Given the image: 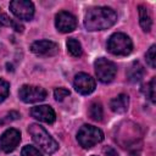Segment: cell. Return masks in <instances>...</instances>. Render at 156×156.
Segmentation results:
<instances>
[{
	"instance_id": "1",
	"label": "cell",
	"mask_w": 156,
	"mask_h": 156,
	"mask_svg": "<svg viewBox=\"0 0 156 156\" xmlns=\"http://www.w3.org/2000/svg\"><path fill=\"white\" fill-rule=\"evenodd\" d=\"M117 21V13L105 6L91 7L84 17V27L88 30H104L112 27Z\"/></svg>"
},
{
	"instance_id": "2",
	"label": "cell",
	"mask_w": 156,
	"mask_h": 156,
	"mask_svg": "<svg viewBox=\"0 0 156 156\" xmlns=\"http://www.w3.org/2000/svg\"><path fill=\"white\" fill-rule=\"evenodd\" d=\"M28 132L33 138V141L45 152V154H54L57 147L58 144L56 143V140L52 139V136L39 124H30L28 127Z\"/></svg>"
},
{
	"instance_id": "3",
	"label": "cell",
	"mask_w": 156,
	"mask_h": 156,
	"mask_svg": "<svg viewBox=\"0 0 156 156\" xmlns=\"http://www.w3.org/2000/svg\"><path fill=\"white\" fill-rule=\"evenodd\" d=\"M107 50L116 56H127L133 50V43L127 34L113 33L107 40Z\"/></svg>"
},
{
	"instance_id": "4",
	"label": "cell",
	"mask_w": 156,
	"mask_h": 156,
	"mask_svg": "<svg viewBox=\"0 0 156 156\" xmlns=\"http://www.w3.org/2000/svg\"><path fill=\"white\" fill-rule=\"evenodd\" d=\"M77 140L80 144V146H83L84 149H89L104 140V133L94 126L84 124L78 130Z\"/></svg>"
},
{
	"instance_id": "5",
	"label": "cell",
	"mask_w": 156,
	"mask_h": 156,
	"mask_svg": "<svg viewBox=\"0 0 156 156\" xmlns=\"http://www.w3.org/2000/svg\"><path fill=\"white\" fill-rule=\"evenodd\" d=\"M95 66V73H96V77L100 82L102 83H110L113 80V78L116 77V73H117V67L116 65L105 58V57H100L95 61L94 63Z\"/></svg>"
},
{
	"instance_id": "6",
	"label": "cell",
	"mask_w": 156,
	"mask_h": 156,
	"mask_svg": "<svg viewBox=\"0 0 156 156\" xmlns=\"http://www.w3.org/2000/svg\"><path fill=\"white\" fill-rule=\"evenodd\" d=\"M18 96L23 102L33 104L45 100L46 90L37 85H22L18 91Z\"/></svg>"
},
{
	"instance_id": "7",
	"label": "cell",
	"mask_w": 156,
	"mask_h": 156,
	"mask_svg": "<svg viewBox=\"0 0 156 156\" xmlns=\"http://www.w3.org/2000/svg\"><path fill=\"white\" fill-rule=\"evenodd\" d=\"M11 12L20 20L29 21L34 16V5L28 0H13L10 2Z\"/></svg>"
},
{
	"instance_id": "8",
	"label": "cell",
	"mask_w": 156,
	"mask_h": 156,
	"mask_svg": "<svg viewBox=\"0 0 156 156\" xmlns=\"http://www.w3.org/2000/svg\"><path fill=\"white\" fill-rule=\"evenodd\" d=\"M21 141V133L20 130L15 128H10L5 130L0 138V147L5 152H11L13 151Z\"/></svg>"
},
{
	"instance_id": "9",
	"label": "cell",
	"mask_w": 156,
	"mask_h": 156,
	"mask_svg": "<svg viewBox=\"0 0 156 156\" xmlns=\"http://www.w3.org/2000/svg\"><path fill=\"white\" fill-rule=\"evenodd\" d=\"M55 26L58 32L61 33H69L76 29L77 27V20L76 17L67 12V11H61L56 15L55 17Z\"/></svg>"
},
{
	"instance_id": "10",
	"label": "cell",
	"mask_w": 156,
	"mask_h": 156,
	"mask_svg": "<svg viewBox=\"0 0 156 156\" xmlns=\"http://www.w3.org/2000/svg\"><path fill=\"white\" fill-rule=\"evenodd\" d=\"M32 52L38 56H54L58 52V45L51 40H38L30 45Z\"/></svg>"
},
{
	"instance_id": "11",
	"label": "cell",
	"mask_w": 156,
	"mask_h": 156,
	"mask_svg": "<svg viewBox=\"0 0 156 156\" xmlns=\"http://www.w3.org/2000/svg\"><path fill=\"white\" fill-rule=\"evenodd\" d=\"M74 89L82 94V95H88L90 93L94 91L95 89V80L93 77H90L87 73H78L74 77V82H73Z\"/></svg>"
},
{
	"instance_id": "12",
	"label": "cell",
	"mask_w": 156,
	"mask_h": 156,
	"mask_svg": "<svg viewBox=\"0 0 156 156\" xmlns=\"http://www.w3.org/2000/svg\"><path fill=\"white\" fill-rule=\"evenodd\" d=\"M30 115L39 119L40 122H44V123H54L55 122V118H56V115H55V111L48 106V105H40V106H34L32 107L30 110Z\"/></svg>"
},
{
	"instance_id": "13",
	"label": "cell",
	"mask_w": 156,
	"mask_h": 156,
	"mask_svg": "<svg viewBox=\"0 0 156 156\" xmlns=\"http://www.w3.org/2000/svg\"><path fill=\"white\" fill-rule=\"evenodd\" d=\"M129 106V98L127 94H119L110 102V107L116 113H124Z\"/></svg>"
},
{
	"instance_id": "14",
	"label": "cell",
	"mask_w": 156,
	"mask_h": 156,
	"mask_svg": "<svg viewBox=\"0 0 156 156\" xmlns=\"http://www.w3.org/2000/svg\"><path fill=\"white\" fill-rule=\"evenodd\" d=\"M143 77H144V67L138 61H134L127 71V78L132 83H136V82L141 80Z\"/></svg>"
},
{
	"instance_id": "15",
	"label": "cell",
	"mask_w": 156,
	"mask_h": 156,
	"mask_svg": "<svg viewBox=\"0 0 156 156\" xmlns=\"http://www.w3.org/2000/svg\"><path fill=\"white\" fill-rule=\"evenodd\" d=\"M138 12H139V22H140V26H141L144 32H150L151 26H152V20H151V16L149 13V10L146 9V6L140 5L138 7Z\"/></svg>"
},
{
	"instance_id": "16",
	"label": "cell",
	"mask_w": 156,
	"mask_h": 156,
	"mask_svg": "<svg viewBox=\"0 0 156 156\" xmlns=\"http://www.w3.org/2000/svg\"><path fill=\"white\" fill-rule=\"evenodd\" d=\"M67 50L74 57H79L83 54V49H82L80 43L77 39H74V38H69L67 40Z\"/></svg>"
},
{
	"instance_id": "17",
	"label": "cell",
	"mask_w": 156,
	"mask_h": 156,
	"mask_svg": "<svg viewBox=\"0 0 156 156\" xmlns=\"http://www.w3.org/2000/svg\"><path fill=\"white\" fill-rule=\"evenodd\" d=\"M0 24L6 26V27H12L16 32H20V33H22L23 29H24V27L20 22H17L16 20L10 18L7 15H0Z\"/></svg>"
},
{
	"instance_id": "18",
	"label": "cell",
	"mask_w": 156,
	"mask_h": 156,
	"mask_svg": "<svg viewBox=\"0 0 156 156\" xmlns=\"http://www.w3.org/2000/svg\"><path fill=\"white\" fill-rule=\"evenodd\" d=\"M89 116L91 119L96 121V122H100L102 119V116H104V111H102V106L100 102H93L90 105V108H89Z\"/></svg>"
},
{
	"instance_id": "19",
	"label": "cell",
	"mask_w": 156,
	"mask_h": 156,
	"mask_svg": "<svg viewBox=\"0 0 156 156\" xmlns=\"http://www.w3.org/2000/svg\"><path fill=\"white\" fill-rule=\"evenodd\" d=\"M155 82H156V78L154 77V78H151V80L144 87V88H146V89H143L144 90V93H145V95L149 98V100L151 101V102H155L156 101V95H155Z\"/></svg>"
},
{
	"instance_id": "20",
	"label": "cell",
	"mask_w": 156,
	"mask_h": 156,
	"mask_svg": "<svg viewBox=\"0 0 156 156\" xmlns=\"http://www.w3.org/2000/svg\"><path fill=\"white\" fill-rule=\"evenodd\" d=\"M155 49L156 46L155 45H151L150 49L147 50L146 55H145V58H146V62L147 65L151 67V68H155L156 67V58H155Z\"/></svg>"
},
{
	"instance_id": "21",
	"label": "cell",
	"mask_w": 156,
	"mask_h": 156,
	"mask_svg": "<svg viewBox=\"0 0 156 156\" xmlns=\"http://www.w3.org/2000/svg\"><path fill=\"white\" fill-rule=\"evenodd\" d=\"M9 91H10V84L0 78V102H2L9 96Z\"/></svg>"
},
{
	"instance_id": "22",
	"label": "cell",
	"mask_w": 156,
	"mask_h": 156,
	"mask_svg": "<svg viewBox=\"0 0 156 156\" xmlns=\"http://www.w3.org/2000/svg\"><path fill=\"white\" fill-rule=\"evenodd\" d=\"M21 156H41V154L39 152L38 149H35L34 146L30 145H26L22 151H21Z\"/></svg>"
},
{
	"instance_id": "23",
	"label": "cell",
	"mask_w": 156,
	"mask_h": 156,
	"mask_svg": "<svg viewBox=\"0 0 156 156\" xmlns=\"http://www.w3.org/2000/svg\"><path fill=\"white\" fill-rule=\"evenodd\" d=\"M68 95H69V90L66 89V88H56L55 91H54V96L57 101H62Z\"/></svg>"
},
{
	"instance_id": "24",
	"label": "cell",
	"mask_w": 156,
	"mask_h": 156,
	"mask_svg": "<svg viewBox=\"0 0 156 156\" xmlns=\"http://www.w3.org/2000/svg\"><path fill=\"white\" fill-rule=\"evenodd\" d=\"M17 118H20V113L17 112V111H11V112H9L5 117H4V119H1L0 121V123H5V122H11V121H15V119H17Z\"/></svg>"
},
{
	"instance_id": "25",
	"label": "cell",
	"mask_w": 156,
	"mask_h": 156,
	"mask_svg": "<svg viewBox=\"0 0 156 156\" xmlns=\"http://www.w3.org/2000/svg\"><path fill=\"white\" fill-rule=\"evenodd\" d=\"M104 154H105L106 156H118L117 151H116L113 147H111V146H106V147L104 149Z\"/></svg>"
},
{
	"instance_id": "26",
	"label": "cell",
	"mask_w": 156,
	"mask_h": 156,
	"mask_svg": "<svg viewBox=\"0 0 156 156\" xmlns=\"http://www.w3.org/2000/svg\"><path fill=\"white\" fill-rule=\"evenodd\" d=\"M6 67H7V71H12V65L7 63V65H6Z\"/></svg>"
},
{
	"instance_id": "27",
	"label": "cell",
	"mask_w": 156,
	"mask_h": 156,
	"mask_svg": "<svg viewBox=\"0 0 156 156\" xmlns=\"http://www.w3.org/2000/svg\"><path fill=\"white\" fill-rule=\"evenodd\" d=\"M0 149H1V147H0Z\"/></svg>"
}]
</instances>
